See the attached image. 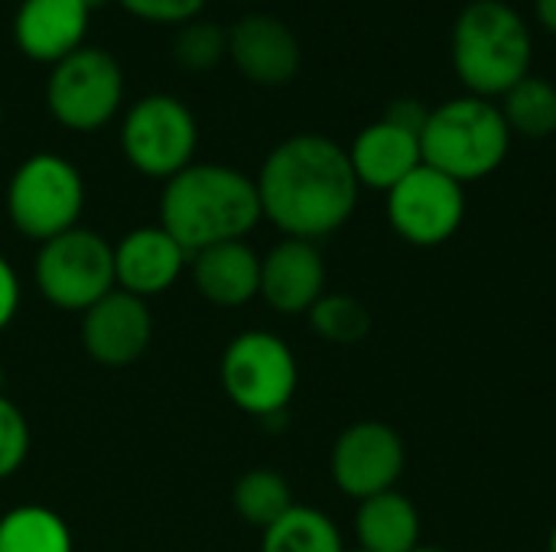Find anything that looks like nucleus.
I'll list each match as a JSON object with an SVG mask.
<instances>
[{
  "mask_svg": "<svg viewBox=\"0 0 556 552\" xmlns=\"http://www.w3.org/2000/svg\"><path fill=\"white\" fill-rule=\"evenodd\" d=\"M254 182L264 218L287 238L313 244L352 218L362 192L349 150L323 133H296L277 143Z\"/></svg>",
  "mask_w": 556,
  "mask_h": 552,
  "instance_id": "obj_1",
  "label": "nucleus"
},
{
  "mask_svg": "<svg viewBox=\"0 0 556 552\" xmlns=\"http://www.w3.org/2000/svg\"><path fill=\"white\" fill-rule=\"evenodd\" d=\"M261 218L257 182L222 163L186 166L166 179L160 195V228L189 257L215 244L244 241Z\"/></svg>",
  "mask_w": 556,
  "mask_h": 552,
  "instance_id": "obj_2",
  "label": "nucleus"
},
{
  "mask_svg": "<svg viewBox=\"0 0 556 552\" xmlns=\"http://www.w3.org/2000/svg\"><path fill=\"white\" fill-rule=\"evenodd\" d=\"M534 42L505 0H472L453 23V68L476 98H502L531 75Z\"/></svg>",
  "mask_w": 556,
  "mask_h": 552,
  "instance_id": "obj_3",
  "label": "nucleus"
},
{
  "mask_svg": "<svg viewBox=\"0 0 556 552\" xmlns=\"http://www.w3.org/2000/svg\"><path fill=\"white\" fill-rule=\"evenodd\" d=\"M511 150V130L502 107L485 98H453L430 107L420 130L424 163L456 179L459 185L492 176Z\"/></svg>",
  "mask_w": 556,
  "mask_h": 552,
  "instance_id": "obj_4",
  "label": "nucleus"
},
{
  "mask_svg": "<svg viewBox=\"0 0 556 552\" xmlns=\"http://www.w3.org/2000/svg\"><path fill=\"white\" fill-rule=\"evenodd\" d=\"M81 208L85 179L65 156L36 153L13 169L7 185V215L23 238L46 244L78 228Z\"/></svg>",
  "mask_w": 556,
  "mask_h": 552,
  "instance_id": "obj_5",
  "label": "nucleus"
},
{
  "mask_svg": "<svg viewBox=\"0 0 556 552\" xmlns=\"http://www.w3.org/2000/svg\"><path fill=\"white\" fill-rule=\"evenodd\" d=\"M222 390L248 416H280L300 384V364L293 348L264 329L241 332L222 355Z\"/></svg>",
  "mask_w": 556,
  "mask_h": 552,
  "instance_id": "obj_6",
  "label": "nucleus"
},
{
  "mask_svg": "<svg viewBox=\"0 0 556 552\" xmlns=\"http://www.w3.org/2000/svg\"><path fill=\"white\" fill-rule=\"evenodd\" d=\"M33 280L39 296L62 312H85L111 290L114 280V244L91 228H72L39 244Z\"/></svg>",
  "mask_w": 556,
  "mask_h": 552,
  "instance_id": "obj_7",
  "label": "nucleus"
},
{
  "mask_svg": "<svg viewBox=\"0 0 556 552\" xmlns=\"http://www.w3.org/2000/svg\"><path fill=\"white\" fill-rule=\"evenodd\" d=\"M199 124L173 94H147L130 104L121 124V153L147 179H173L192 166Z\"/></svg>",
  "mask_w": 556,
  "mask_h": 552,
  "instance_id": "obj_8",
  "label": "nucleus"
},
{
  "mask_svg": "<svg viewBox=\"0 0 556 552\" xmlns=\"http://www.w3.org/2000/svg\"><path fill=\"white\" fill-rule=\"evenodd\" d=\"M124 101V72L117 59L104 49L81 46L52 65L46 81L49 114L75 133L101 130Z\"/></svg>",
  "mask_w": 556,
  "mask_h": 552,
  "instance_id": "obj_9",
  "label": "nucleus"
},
{
  "mask_svg": "<svg viewBox=\"0 0 556 552\" xmlns=\"http://www.w3.org/2000/svg\"><path fill=\"white\" fill-rule=\"evenodd\" d=\"M388 221L414 247H440L466 221V189L433 166H417L388 192Z\"/></svg>",
  "mask_w": 556,
  "mask_h": 552,
  "instance_id": "obj_10",
  "label": "nucleus"
},
{
  "mask_svg": "<svg viewBox=\"0 0 556 552\" xmlns=\"http://www.w3.org/2000/svg\"><path fill=\"white\" fill-rule=\"evenodd\" d=\"M407 465V449L397 429L378 420H362L342 429L332 446L329 472L342 495L368 501L375 495L394 491Z\"/></svg>",
  "mask_w": 556,
  "mask_h": 552,
  "instance_id": "obj_11",
  "label": "nucleus"
},
{
  "mask_svg": "<svg viewBox=\"0 0 556 552\" xmlns=\"http://www.w3.org/2000/svg\"><path fill=\"white\" fill-rule=\"evenodd\" d=\"M153 338V316L147 299L124 290H111L91 309L81 312V345L101 368L134 364Z\"/></svg>",
  "mask_w": 556,
  "mask_h": 552,
  "instance_id": "obj_12",
  "label": "nucleus"
},
{
  "mask_svg": "<svg viewBox=\"0 0 556 552\" xmlns=\"http://www.w3.org/2000/svg\"><path fill=\"white\" fill-rule=\"evenodd\" d=\"M228 55L248 81L264 88L293 81L303 62L296 33L270 13L241 16L228 29Z\"/></svg>",
  "mask_w": 556,
  "mask_h": 552,
  "instance_id": "obj_13",
  "label": "nucleus"
},
{
  "mask_svg": "<svg viewBox=\"0 0 556 552\" xmlns=\"http://www.w3.org/2000/svg\"><path fill=\"white\" fill-rule=\"evenodd\" d=\"M326 296V264L313 241L283 238L261 257V299L283 316H303Z\"/></svg>",
  "mask_w": 556,
  "mask_h": 552,
  "instance_id": "obj_14",
  "label": "nucleus"
},
{
  "mask_svg": "<svg viewBox=\"0 0 556 552\" xmlns=\"http://www.w3.org/2000/svg\"><path fill=\"white\" fill-rule=\"evenodd\" d=\"M186 260H189V254L160 224L134 228L114 244L117 290H124L137 299L160 296L182 277Z\"/></svg>",
  "mask_w": 556,
  "mask_h": 552,
  "instance_id": "obj_15",
  "label": "nucleus"
},
{
  "mask_svg": "<svg viewBox=\"0 0 556 552\" xmlns=\"http://www.w3.org/2000/svg\"><path fill=\"white\" fill-rule=\"evenodd\" d=\"M88 13L81 0H23L13 16V42L26 59L55 65L85 46Z\"/></svg>",
  "mask_w": 556,
  "mask_h": 552,
  "instance_id": "obj_16",
  "label": "nucleus"
},
{
  "mask_svg": "<svg viewBox=\"0 0 556 552\" xmlns=\"http://www.w3.org/2000/svg\"><path fill=\"white\" fill-rule=\"evenodd\" d=\"M349 159L362 189L391 192L401 179H407L417 166H424L420 137L391 124L375 120L368 124L349 146Z\"/></svg>",
  "mask_w": 556,
  "mask_h": 552,
  "instance_id": "obj_17",
  "label": "nucleus"
},
{
  "mask_svg": "<svg viewBox=\"0 0 556 552\" xmlns=\"http://www.w3.org/2000/svg\"><path fill=\"white\" fill-rule=\"evenodd\" d=\"M192 283L202 299L238 309L261 296V257L248 241H228L192 254Z\"/></svg>",
  "mask_w": 556,
  "mask_h": 552,
  "instance_id": "obj_18",
  "label": "nucleus"
},
{
  "mask_svg": "<svg viewBox=\"0 0 556 552\" xmlns=\"http://www.w3.org/2000/svg\"><path fill=\"white\" fill-rule=\"evenodd\" d=\"M355 537L365 552H414L420 547V514L397 488L358 501Z\"/></svg>",
  "mask_w": 556,
  "mask_h": 552,
  "instance_id": "obj_19",
  "label": "nucleus"
},
{
  "mask_svg": "<svg viewBox=\"0 0 556 552\" xmlns=\"http://www.w3.org/2000/svg\"><path fill=\"white\" fill-rule=\"evenodd\" d=\"M0 552H75V540L52 508L20 504L0 517Z\"/></svg>",
  "mask_w": 556,
  "mask_h": 552,
  "instance_id": "obj_20",
  "label": "nucleus"
},
{
  "mask_svg": "<svg viewBox=\"0 0 556 552\" xmlns=\"http://www.w3.org/2000/svg\"><path fill=\"white\" fill-rule=\"evenodd\" d=\"M261 552H345L336 521L316 508L293 504L261 537Z\"/></svg>",
  "mask_w": 556,
  "mask_h": 552,
  "instance_id": "obj_21",
  "label": "nucleus"
},
{
  "mask_svg": "<svg viewBox=\"0 0 556 552\" xmlns=\"http://www.w3.org/2000/svg\"><path fill=\"white\" fill-rule=\"evenodd\" d=\"M231 504L238 511V517L251 527H257L261 534L277 524L290 508H293V491L290 482L274 472V468H251L235 482L231 491Z\"/></svg>",
  "mask_w": 556,
  "mask_h": 552,
  "instance_id": "obj_22",
  "label": "nucleus"
},
{
  "mask_svg": "<svg viewBox=\"0 0 556 552\" xmlns=\"http://www.w3.org/2000/svg\"><path fill=\"white\" fill-rule=\"evenodd\" d=\"M502 117L511 133L544 140L556 133V85L528 75L508 94H502Z\"/></svg>",
  "mask_w": 556,
  "mask_h": 552,
  "instance_id": "obj_23",
  "label": "nucleus"
},
{
  "mask_svg": "<svg viewBox=\"0 0 556 552\" xmlns=\"http://www.w3.org/2000/svg\"><path fill=\"white\" fill-rule=\"evenodd\" d=\"M306 316L313 332L329 345H358L371 332L368 309L345 293H326Z\"/></svg>",
  "mask_w": 556,
  "mask_h": 552,
  "instance_id": "obj_24",
  "label": "nucleus"
},
{
  "mask_svg": "<svg viewBox=\"0 0 556 552\" xmlns=\"http://www.w3.org/2000/svg\"><path fill=\"white\" fill-rule=\"evenodd\" d=\"M228 55V33L215 23H182L179 36L173 42V59L179 68L199 75V72H212L222 59Z\"/></svg>",
  "mask_w": 556,
  "mask_h": 552,
  "instance_id": "obj_25",
  "label": "nucleus"
},
{
  "mask_svg": "<svg viewBox=\"0 0 556 552\" xmlns=\"http://www.w3.org/2000/svg\"><path fill=\"white\" fill-rule=\"evenodd\" d=\"M29 455V423L23 410L0 394V482L13 478Z\"/></svg>",
  "mask_w": 556,
  "mask_h": 552,
  "instance_id": "obj_26",
  "label": "nucleus"
},
{
  "mask_svg": "<svg viewBox=\"0 0 556 552\" xmlns=\"http://www.w3.org/2000/svg\"><path fill=\"white\" fill-rule=\"evenodd\" d=\"M208 0H117L121 10L143 23H160V26H182L192 23Z\"/></svg>",
  "mask_w": 556,
  "mask_h": 552,
  "instance_id": "obj_27",
  "label": "nucleus"
},
{
  "mask_svg": "<svg viewBox=\"0 0 556 552\" xmlns=\"http://www.w3.org/2000/svg\"><path fill=\"white\" fill-rule=\"evenodd\" d=\"M427 117H430V107L420 104L417 98H397V101H391V107L384 114V120H391V124H397V127H404V130H410L417 137H420Z\"/></svg>",
  "mask_w": 556,
  "mask_h": 552,
  "instance_id": "obj_28",
  "label": "nucleus"
},
{
  "mask_svg": "<svg viewBox=\"0 0 556 552\" xmlns=\"http://www.w3.org/2000/svg\"><path fill=\"white\" fill-rule=\"evenodd\" d=\"M16 309H20V277L13 264L0 254V332L13 322Z\"/></svg>",
  "mask_w": 556,
  "mask_h": 552,
  "instance_id": "obj_29",
  "label": "nucleus"
},
{
  "mask_svg": "<svg viewBox=\"0 0 556 552\" xmlns=\"http://www.w3.org/2000/svg\"><path fill=\"white\" fill-rule=\"evenodd\" d=\"M534 13H538V23L556 36V0H534Z\"/></svg>",
  "mask_w": 556,
  "mask_h": 552,
  "instance_id": "obj_30",
  "label": "nucleus"
},
{
  "mask_svg": "<svg viewBox=\"0 0 556 552\" xmlns=\"http://www.w3.org/2000/svg\"><path fill=\"white\" fill-rule=\"evenodd\" d=\"M414 552H446V550H440V547H417Z\"/></svg>",
  "mask_w": 556,
  "mask_h": 552,
  "instance_id": "obj_31",
  "label": "nucleus"
},
{
  "mask_svg": "<svg viewBox=\"0 0 556 552\" xmlns=\"http://www.w3.org/2000/svg\"><path fill=\"white\" fill-rule=\"evenodd\" d=\"M547 552H556V527H554V534H551V543H547Z\"/></svg>",
  "mask_w": 556,
  "mask_h": 552,
  "instance_id": "obj_32",
  "label": "nucleus"
},
{
  "mask_svg": "<svg viewBox=\"0 0 556 552\" xmlns=\"http://www.w3.org/2000/svg\"><path fill=\"white\" fill-rule=\"evenodd\" d=\"M81 3H85L88 10H94V7H98V3H104V0H81Z\"/></svg>",
  "mask_w": 556,
  "mask_h": 552,
  "instance_id": "obj_33",
  "label": "nucleus"
},
{
  "mask_svg": "<svg viewBox=\"0 0 556 552\" xmlns=\"http://www.w3.org/2000/svg\"><path fill=\"white\" fill-rule=\"evenodd\" d=\"M0 394H3V364H0Z\"/></svg>",
  "mask_w": 556,
  "mask_h": 552,
  "instance_id": "obj_34",
  "label": "nucleus"
},
{
  "mask_svg": "<svg viewBox=\"0 0 556 552\" xmlns=\"http://www.w3.org/2000/svg\"><path fill=\"white\" fill-rule=\"evenodd\" d=\"M0 127H3V104H0Z\"/></svg>",
  "mask_w": 556,
  "mask_h": 552,
  "instance_id": "obj_35",
  "label": "nucleus"
},
{
  "mask_svg": "<svg viewBox=\"0 0 556 552\" xmlns=\"http://www.w3.org/2000/svg\"><path fill=\"white\" fill-rule=\"evenodd\" d=\"M345 552H365V550H345Z\"/></svg>",
  "mask_w": 556,
  "mask_h": 552,
  "instance_id": "obj_36",
  "label": "nucleus"
},
{
  "mask_svg": "<svg viewBox=\"0 0 556 552\" xmlns=\"http://www.w3.org/2000/svg\"><path fill=\"white\" fill-rule=\"evenodd\" d=\"M241 3H251V0H241Z\"/></svg>",
  "mask_w": 556,
  "mask_h": 552,
  "instance_id": "obj_37",
  "label": "nucleus"
}]
</instances>
